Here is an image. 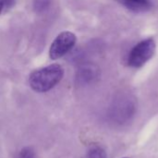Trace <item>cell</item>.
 <instances>
[{
	"mask_svg": "<svg viewBox=\"0 0 158 158\" xmlns=\"http://www.w3.org/2000/svg\"><path fill=\"white\" fill-rule=\"evenodd\" d=\"M64 69L59 64H52L32 71L29 76L31 88L37 93H45L60 82Z\"/></svg>",
	"mask_w": 158,
	"mask_h": 158,
	"instance_id": "1",
	"label": "cell"
},
{
	"mask_svg": "<svg viewBox=\"0 0 158 158\" xmlns=\"http://www.w3.org/2000/svg\"><path fill=\"white\" fill-rule=\"evenodd\" d=\"M156 42L152 38L145 39L137 44L130 52L128 64L132 68H141L148 62L156 53Z\"/></svg>",
	"mask_w": 158,
	"mask_h": 158,
	"instance_id": "2",
	"label": "cell"
},
{
	"mask_svg": "<svg viewBox=\"0 0 158 158\" xmlns=\"http://www.w3.org/2000/svg\"><path fill=\"white\" fill-rule=\"evenodd\" d=\"M77 41L76 35L71 31L60 32L54 42L52 43L49 49V56L53 60H56L67 55L75 45Z\"/></svg>",
	"mask_w": 158,
	"mask_h": 158,
	"instance_id": "3",
	"label": "cell"
},
{
	"mask_svg": "<svg viewBox=\"0 0 158 158\" xmlns=\"http://www.w3.org/2000/svg\"><path fill=\"white\" fill-rule=\"evenodd\" d=\"M120 1L127 8L137 13L146 12L152 7L151 0H120Z\"/></svg>",
	"mask_w": 158,
	"mask_h": 158,
	"instance_id": "4",
	"label": "cell"
},
{
	"mask_svg": "<svg viewBox=\"0 0 158 158\" xmlns=\"http://www.w3.org/2000/svg\"><path fill=\"white\" fill-rule=\"evenodd\" d=\"M97 75V72L95 71V69H94L93 68H83L82 69H81V72L79 74L80 80L81 81L84 82H89L92 80H94Z\"/></svg>",
	"mask_w": 158,
	"mask_h": 158,
	"instance_id": "5",
	"label": "cell"
},
{
	"mask_svg": "<svg viewBox=\"0 0 158 158\" xmlns=\"http://www.w3.org/2000/svg\"><path fill=\"white\" fill-rule=\"evenodd\" d=\"M87 158H107V156L106 151L102 147L98 145H93L87 152Z\"/></svg>",
	"mask_w": 158,
	"mask_h": 158,
	"instance_id": "6",
	"label": "cell"
},
{
	"mask_svg": "<svg viewBox=\"0 0 158 158\" xmlns=\"http://www.w3.org/2000/svg\"><path fill=\"white\" fill-rule=\"evenodd\" d=\"M34 156H35L34 151L31 147H26L20 151L18 158H34Z\"/></svg>",
	"mask_w": 158,
	"mask_h": 158,
	"instance_id": "7",
	"label": "cell"
},
{
	"mask_svg": "<svg viewBox=\"0 0 158 158\" xmlns=\"http://www.w3.org/2000/svg\"><path fill=\"white\" fill-rule=\"evenodd\" d=\"M3 3H4V6H10L13 5L14 0H3Z\"/></svg>",
	"mask_w": 158,
	"mask_h": 158,
	"instance_id": "8",
	"label": "cell"
},
{
	"mask_svg": "<svg viewBox=\"0 0 158 158\" xmlns=\"http://www.w3.org/2000/svg\"><path fill=\"white\" fill-rule=\"evenodd\" d=\"M5 6H4V3H3V0H0V14H1V12H2V10H3V8H4Z\"/></svg>",
	"mask_w": 158,
	"mask_h": 158,
	"instance_id": "9",
	"label": "cell"
},
{
	"mask_svg": "<svg viewBox=\"0 0 158 158\" xmlns=\"http://www.w3.org/2000/svg\"><path fill=\"white\" fill-rule=\"evenodd\" d=\"M124 158H127V157H124Z\"/></svg>",
	"mask_w": 158,
	"mask_h": 158,
	"instance_id": "10",
	"label": "cell"
}]
</instances>
